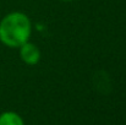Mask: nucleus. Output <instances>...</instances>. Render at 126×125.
<instances>
[{
	"label": "nucleus",
	"mask_w": 126,
	"mask_h": 125,
	"mask_svg": "<svg viewBox=\"0 0 126 125\" xmlns=\"http://www.w3.org/2000/svg\"><path fill=\"white\" fill-rule=\"evenodd\" d=\"M32 25L22 12H11L0 21V42L10 48H20L28 42Z\"/></svg>",
	"instance_id": "obj_1"
},
{
	"label": "nucleus",
	"mask_w": 126,
	"mask_h": 125,
	"mask_svg": "<svg viewBox=\"0 0 126 125\" xmlns=\"http://www.w3.org/2000/svg\"><path fill=\"white\" fill-rule=\"evenodd\" d=\"M20 56L23 63L28 65H36L41 60V52L33 43L26 42L20 47Z\"/></svg>",
	"instance_id": "obj_2"
},
{
	"label": "nucleus",
	"mask_w": 126,
	"mask_h": 125,
	"mask_svg": "<svg viewBox=\"0 0 126 125\" xmlns=\"http://www.w3.org/2000/svg\"><path fill=\"white\" fill-rule=\"evenodd\" d=\"M65 1H72V0H65Z\"/></svg>",
	"instance_id": "obj_4"
},
{
	"label": "nucleus",
	"mask_w": 126,
	"mask_h": 125,
	"mask_svg": "<svg viewBox=\"0 0 126 125\" xmlns=\"http://www.w3.org/2000/svg\"><path fill=\"white\" fill-rule=\"evenodd\" d=\"M0 125H23V120L14 112H5L0 115Z\"/></svg>",
	"instance_id": "obj_3"
}]
</instances>
